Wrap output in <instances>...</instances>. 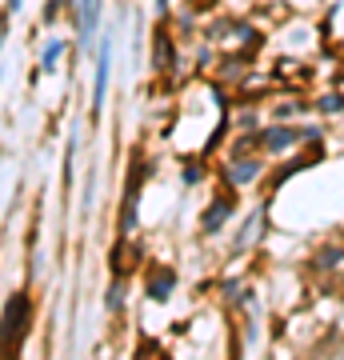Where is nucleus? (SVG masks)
Segmentation results:
<instances>
[{
    "instance_id": "nucleus-1",
    "label": "nucleus",
    "mask_w": 344,
    "mask_h": 360,
    "mask_svg": "<svg viewBox=\"0 0 344 360\" xmlns=\"http://www.w3.org/2000/svg\"><path fill=\"white\" fill-rule=\"evenodd\" d=\"M28 328V296H13L0 316V356H13Z\"/></svg>"
},
{
    "instance_id": "nucleus-2",
    "label": "nucleus",
    "mask_w": 344,
    "mask_h": 360,
    "mask_svg": "<svg viewBox=\"0 0 344 360\" xmlns=\"http://www.w3.org/2000/svg\"><path fill=\"white\" fill-rule=\"evenodd\" d=\"M108 72H113V40L101 37V60H96V84H92V116H101L108 96Z\"/></svg>"
},
{
    "instance_id": "nucleus-3",
    "label": "nucleus",
    "mask_w": 344,
    "mask_h": 360,
    "mask_svg": "<svg viewBox=\"0 0 344 360\" xmlns=\"http://www.w3.org/2000/svg\"><path fill=\"white\" fill-rule=\"evenodd\" d=\"M96 20H101V0H80V37L84 40H92Z\"/></svg>"
},
{
    "instance_id": "nucleus-4",
    "label": "nucleus",
    "mask_w": 344,
    "mask_h": 360,
    "mask_svg": "<svg viewBox=\"0 0 344 360\" xmlns=\"http://www.w3.org/2000/svg\"><path fill=\"white\" fill-rule=\"evenodd\" d=\"M293 141H296L293 129H268V132H265V148H268V153H284Z\"/></svg>"
},
{
    "instance_id": "nucleus-5",
    "label": "nucleus",
    "mask_w": 344,
    "mask_h": 360,
    "mask_svg": "<svg viewBox=\"0 0 344 360\" xmlns=\"http://www.w3.org/2000/svg\"><path fill=\"white\" fill-rule=\"evenodd\" d=\"M224 212H229V200H217V208L204 217V232H217V229H220V220H224Z\"/></svg>"
},
{
    "instance_id": "nucleus-6",
    "label": "nucleus",
    "mask_w": 344,
    "mask_h": 360,
    "mask_svg": "<svg viewBox=\"0 0 344 360\" xmlns=\"http://www.w3.org/2000/svg\"><path fill=\"white\" fill-rule=\"evenodd\" d=\"M168 288H172V272H156L148 292H153V300H160V296H168Z\"/></svg>"
},
{
    "instance_id": "nucleus-7",
    "label": "nucleus",
    "mask_w": 344,
    "mask_h": 360,
    "mask_svg": "<svg viewBox=\"0 0 344 360\" xmlns=\"http://www.w3.org/2000/svg\"><path fill=\"white\" fill-rule=\"evenodd\" d=\"M256 168H260L256 160H244V165H236V172H232V180H236V184H248V180L256 176Z\"/></svg>"
},
{
    "instance_id": "nucleus-8",
    "label": "nucleus",
    "mask_w": 344,
    "mask_h": 360,
    "mask_svg": "<svg viewBox=\"0 0 344 360\" xmlns=\"http://www.w3.org/2000/svg\"><path fill=\"white\" fill-rule=\"evenodd\" d=\"M60 49H64L60 40H49V49H44V68H52V65H56V56H60Z\"/></svg>"
},
{
    "instance_id": "nucleus-9",
    "label": "nucleus",
    "mask_w": 344,
    "mask_h": 360,
    "mask_svg": "<svg viewBox=\"0 0 344 360\" xmlns=\"http://www.w3.org/2000/svg\"><path fill=\"white\" fill-rule=\"evenodd\" d=\"M16 8H20V0H8V13H16Z\"/></svg>"
},
{
    "instance_id": "nucleus-10",
    "label": "nucleus",
    "mask_w": 344,
    "mask_h": 360,
    "mask_svg": "<svg viewBox=\"0 0 344 360\" xmlns=\"http://www.w3.org/2000/svg\"><path fill=\"white\" fill-rule=\"evenodd\" d=\"M0 44H4V28H0Z\"/></svg>"
}]
</instances>
